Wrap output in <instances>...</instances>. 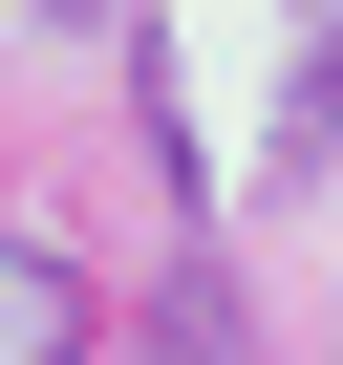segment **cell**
I'll list each match as a JSON object with an SVG mask.
<instances>
[{
	"label": "cell",
	"mask_w": 343,
	"mask_h": 365,
	"mask_svg": "<svg viewBox=\"0 0 343 365\" xmlns=\"http://www.w3.org/2000/svg\"><path fill=\"white\" fill-rule=\"evenodd\" d=\"M343 129V0H300V86H279V150H322Z\"/></svg>",
	"instance_id": "obj_2"
},
{
	"label": "cell",
	"mask_w": 343,
	"mask_h": 365,
	"mask_svg": "<svg viewBox=\"0 0 343 365\" xmlns=\"http://www.w3.org/2000/svg\"><path fill=\"white\" fill-rule=\"evenodd\" d=\"M0 365H86V279L43 237H0Z\"/></svg>",
	"instance_id": "obj_1"
}]
</instances>
